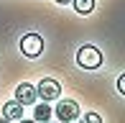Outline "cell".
I'll list each match as a JSON object with an SVG mask.
<instances>
[{
    "label": "cell",
    "mask_w": 125,
    "mask_h": 123,
    "mask_svg": "<svg viewBox=\"0 0 125 123\" xmlns=\"http://www.w3.org/2000/svg\"><path fill=\"white\" fill-rule=\"evenodd\" d=\"M117 90H120V92H125V74L120 77V80H117Z\"/></svg>",
    "instance_id": "10"
},
{
    "label": "cell",
    "mask_w": 125,
    "mask_h": 123,
    "mask_svg": "<svg viewBox=\"0 0 125 123\" xmlns=\"http://www.w3.org/2000/svg\"><path fill=\"white\" fill-rule=\"evenodd\" d=\"M0 123H8V121H5V118H0Z\"/></svg>",
    "instance_id": "13"
},
{
    "label": "cell",
    "mask_w": 125,
    "mask_h": 123,
    "mask_svg": "<svg viewBox=\"0 0 125 123\" xmlns=\"http://www.w3.org/2000/svg\"><path fill=\"white\" fill-rule=\"evenodd\" d=\"M36 90H33V85H28V82H23V85L15 87V103L21 105H36Z\"/></svg>",
    "instance_id": "5"
},
{
    "label": "cell",
    "mask_w": 125,
    "mask_h": 123,
    "mask_svg": "<svg viewBox=\"0 0 125 123\" xmlns=\"http://www.w3.org/2000/svg\"><path fill=\"white\" fill-rule=\"evenodd\" d=\"M56 3H59V5H64V3H72V0H56Z\"/></svg>",
    "instance_id": "11"
},
{
    "label": "cell",
    "mask_w": 125,
    "mask_h": 123,
    "mask_svg": "<svg viewBox=\"0 0 125 123\" xmlns=\"http://www.w3.org/2000/svg\"><path fill=\"white\" fill-rule=\"evenodd\" d=\"M33 90H36V98H41L43 103H49V100H56V98L61 95V87H59V82H56V80H51V77L41 80L36 87H33Z\"/></svg>",
    "instance_id": "2"
},
{
    "label": "cell",
    "mask_w": 125,
    "mask_h": 123,
    "mask_svg": "<svg viewBox=\"0 0 125 123\" xmlns=\"http://www.w3.org/2000/svg\"><path fill=\"white\" fill-rule=\"evenodd\" d=\"M82 123H102V118H100V113H84Z\"/></svg>",
    "instance_id": "9"
},
{
    "label": "cell",
    "mask_w": 125,
    "mask_h": 123,
    "mask_svg": "<svg viewBox=\"0 0 125 123\" xmlns=\"http://www.w3.org/2000/svg\"><path fill=\"white\" fill-rule=\"evenodd\" d=\"M72 3H74L77 13H92L94 10V0H72Z\"/></svg>",
    "instance_id": "8"
},
{
    "label": "cell",
    "mask_w": 125,
    "mask_h": 123,
    "mask_svg": "<svg viewBox=\"0 0 125 123\" xmlns=\"http://www.w3.org/2000/svg\"><path fill=\"white\" fill-rule=\"evenodd\" d=\"M77 64L82 67V69H97L102 64V54L97 46H82L77 51Z\"/></svg>",
    "instance_id": "1"
},
{
    "label": "cell",
    "mask_w": 125,
    "mask_h": 123,
    "mask_svg": "<svg viewBox=\"0 0 125 123\" xmlns=\"http://www.w3.org/2000/svg\"><path fill=\"white\" fill-rule=\"evenodd\" d=\"M3 118L5 121H21L23 118V105L21 103H5V108H3Z\"/></svg>",
    "instance_id": "6"
},
{
    "label": "cell",
    "mask_w": 125,
    "mask_h": 123,
    "mask_svg": "<svg viewBox=\"0 0 125 123\" xmlns=\"http://www.w3.org/2000/svg\"><path fill=\"white\" fill-rule=\"evenodd\" d=\"M51 118V108L46 103H36V108H33V121L36 123H49Z\"/></svg>",
    "instance_id": "7"
},
{
    "label": "cell",
    "mask_w": 125,
    "mask_h": 123,
    "mask_svg": "<svg viewBox=\"0 0 125 123\" xmlns=\"http://www.w3.org/2000/svg\"><path fill=\"white\" fill-rule=\"evenodd\" d=\"M56 118H59V123H69V121H77L79 118V105L74 103V100H61L59 105H56Z\"/></svg>",
    "instance_id": "4"
},
{
    "label": "cell",
    "mask_w": 125,
    "mask_h": 123,
    "mask_svg": "<svg viewBox=\"0 0 125 123\" xmlns=\"http://www.w3.org/2000/svg\"><path fill=\"white\" fill-rule=\"evenodd\" d=\"M21 123H36V121H26V118H21Z\"/></svg>",
    "instance_id": "12"
},
{
    "label": "cell",
    "mask_w": 125,
    "mask_h": 123,
    "mask_svg": "<svg viewBox=\"0 0 125 123\" xmlns=\"http://www.w3.org/2000/svg\"><path fill=\"white\" fill-rule=\"evenodd\" d=\"M21 51H23L26 57L36 59L38 54L43 51V38L38 36V33H26V36L21 38Z\"/></svg>",
    "instance_id": "3"
}]
</instances>
